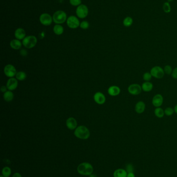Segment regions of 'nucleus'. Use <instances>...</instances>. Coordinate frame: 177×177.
<instances>
[{
	"mask_svg": "<svg viewBox=\"0 0 177 177\" xmlns=\"http://www.w3.org/2000/svg\"><path fill=\"white\" fill-rule=\"evenodd\" d=\"M22 44L20 41L18 39H15L12 40L10 43V46L11 47V48L14 49L15 50H18L21 48Z\"/></svg>",
	"mask_w": 177,
	"mask_h": 177,
	"instance_id": "nucleus-20",
	"label": "nucleus"
},
{
	"mask_svg": "<svg viewBox=\"0 0 177 177\" xmlns=\"http://www.w3.org/2000/svg\"><path fill=\"white\" fill-rule=\"evenodd\" d=\"M127 177H135V175L134 172H129L127 173Z\"/></svg>",
	"mask_w": 177,
	"mask_h": 177,
	"instance_id": "nucleus-37",
	"label": "nucleus"
},
{
	"mask_svg": "<svg viewBox=\"0 0 177 177\" xmlns=\"http://www.w3.org/2000/svg\"><path fill=\"white\" fill-rule=\"evenodd\" d=\"M172 76L173 78L177 79V67L173 69L172 72Z\"/></svg>",
	"mask_w": 177,
	"mask_h": 177,
	"instance_id": "nucleus-34",
	"label": "nucleus"
},
{
	"mask_svg": "<svg viewBox=\"0 0 177 177\" xmlns=\"http://www.w3.org/2000/svg\"><path fill=\"white\" fill-rule=\"evenodd\" d=\"M164 71L166 74L170 75L172 74L173 70L172 69V66L170 65H167L164 67Z\"/></svg>",
	"mask_w": 177,
	"mask_h": 177,
	"instance_id": "nucleus-30",
	"label": "nucleus"
},
{
	"mask_svg": "<svg viewBox=\"0 0 177 177\" xmlns=\"http://www.w3.org/2000/svg\"><path fill=\"white\" fill-rule=\"evenodd\" d=\"M11 174V168L6 166L2 170V175L4 177H10Z\"/></svg>",
	"mask_w": 177,
	"mask_h": 177,
	"instance_id": "nucleus-24",
	"label": "nucleus"
},
{
	"mask_svg": "<svg viewBox=\"0 0 177 177\" xmlns=\"http://www.w3.org/2000/svg\"><path fill=\"white\" fill-rule=\"evenodd\" d=\"M89 177H95V175H93V174H92V175H89Z\"/></svg>",
	"mask_w": 177,
	"mask_h": 177,
	"instance_id": "nucleus-39",
	"label": "nucleus"
},
{
	"mask_svg": "<svg viewBox=\"0 0 177 177\" xmlns=\"http://www.w3.org/2000/svg\"><path fill=\"white\" fill-rule=\"evenodd\" d=\"M142 91L141 86L137 84H130L128 87V91L130 94L133 95H137L141 93Z\"/></svg>",
	"mask_w": 177,
	"mask_h": 177,
	"instance_id": "nucleus-10",
	"label": "nucleus"
},
{
	"mask_svg": "<svg viewBox=\"0 0 177 177\" xmlns=\"http://www.w3.org/2000/svg\"><path fill=\"white\" fill-rule=\"evenodd\" d=\"M94 99L95 102L98 104L102 105L106 102V97L101 92H97L95 94Z\"/></svg>",
	"mask_w": 177,
	"mask_h": 177,
	"instance_id": "nucleus-13",
	"label": "nucleus"
},
{
	"mask_svg": "<svg viewBox=\"0 0 177 177\" xmlns=\"http://www.w3.org/2000/svg\"><path fill=\"white\" fill-rule=\"evenodd\" d=\"M76 14L79 18H85L88 14V8L85 5L81 4L76 9Z\"/></svg>",
	"mask_w": 177,
	"mask_h": 177,
	"instance_id": "nucleus-5",
	"label": "nucleus"
},
{
	"mask_svg": "<svg viewBox=\"0 0 177 177\" xmlns=\"http://www.w3.org/2000/svg\"><path fill=\"white\" fill-rule=\"evenodd\" d=\"M150 73L153 77L157 79L162 78L165 74L164 69L159 66H155L152 67L150 71Z\"/></svg>",
	"mask_w": 177,
	"mask_h": 177,
	"instance_id": "nucleus-6",
	"label": "nucleus"
},
{
	"mask_svg": "<svg viewBox=\"0 0 177 177\" xmlns=\"http://www.w3.org/2000/svg\"><path fill=\"white\" fill-rule=\"evenodd\" d=\"M163 9L165 13H169L171 11V6L170 5L169 2H165L164 3L163 6Z\"/></svg>",
	"mask_w": 177,
	"mask_h": 177,
	"instance_id": "nucleus-27",
	"label": "nucleus"
},
{
	"mask_svg": "<svg viewBox=\"0 0 177 177\" xmlns=\"http://www.w3.org/2000/svg\"><path fill=\"white\" fill-rule=\"evenodd\" d=\"M164 112H165V115L167 116H170L173 114V113L175 112V111H174V109L172 107H167L165 109Z\"/></svg>",
	"mask_w": 177,
	"mask_h": 177,
	"instance_id": "nucleus-28",
	"label": "nucleus"
},
{
	"mask_svg": "<svg viewBox=\"0 0 177 177\" xmlns=\"http://www.w3.org/2000/svg\"><path fill=\"white\" fill-rule=\"evenodd\" d=\"M53 31L56 35H60L64 33V29L62 26H61L60 24H56L53 28Z\"/></svg>",
	"mask_w": 177,
	"mask_h": 177,
	"instance_id": "nucleus-22",
	"label": "nucleus"
},
{
	"mask_svg": "<svg viewBox=\"0 0 177 177\" xmlns=\"http://www.w3.org/2000/svg\"><path fill=\"white\" fill-rule=\"evenodd\" d=\"M26 78V74L23 71H20L17 72L16 75V78L19 81H23L25 80Z\"/></svg>",
	"mask_w": 177,
	"mask_h": 177,
	"instance_id": "nucleus-25",
	"label": "nucleus"
},
{
	"mask_svg": "<svg viewBox=\"0 0 177 177\" xmlns=\"http://www.w3.org/2000/svg\"><path fill=\"white\" fill-rule=\"evenodd\" d=\"M145 109V104L143 101H139L135 105V111L138 114H141Z\"/></svg>",
	"mask_w": 177,
	"mask_h": 177,
	"instance_id": "nucleus-16",
	"label": "nucleus"
},
{
	"mask_svg": "<svg viewBox=\"0 0 177 177\" xmlns=\"http://www.w3.org/2000/svg\"><path fill=\"white\" fill-rule=\"evenodd\" d=\"M74 134L76 137L81 139H87L90 137V132L85 126L81 125L76 127Z\"/></svg>",
	"mask_w": 177,
	"mask_h": 177,
	"instance_id": "nucleus-2",
	"label": "nucleus"
},
{
	"mask_svg": "<svg viewBox=\"0 0 177 177\" xmlns=\"http://www.w3.org/2000/svg\"><path fill=\"white\" fill-rule=\"evenodd\" d=\"M68 26L71 29H76L80 26V23L77 17L74 16H71L68 17L67 20Z\"/></svg>",
	"mask_w": 177,
	"mask_h": 177,
	"instance_id": "nucleus-7",
	"label": "nucleus"
},
{
	"mask_svg": "<svg viewBox=\"0 0 177 177\" xmlns=\"http://www.w3.org/2000/svg\"><path fill=\"white\" fill-rule=\"evenodd\" d=\"M154 114L158 118H162L164 116V110L160 107H157L154 110Z\"/></svg>",
	"mask_w": 177,
	"mask_h": 177,
	"instance_id": "nucleus-23",
	"label": "nucleus"
},
{
	"mask_svg": "<svg viewBox=\"0 0 177 177\" xmlns=\"http://www.w3.org/2000/svg\"><path fill=\"white\" fill-rule=\"evenodd\" d=\"M53 21V17L48 14L44 13L40 16V23L44 26H50L52 23Z\"/></svg>",
	"mask_w": 177,
	"mask_h": 177,
	"instance_id": "nucleus-9",
	"label": "nucleus"
},
{
	"mask_svg": "<svg viewBox=\"0 0 177 177\" xmlns=\"http://www.w3.org/2000/svg\"><path fill=\"white\" fill-rule=\"evenodd\" d=\"M14 97V95L13 92H11V91H8L5 92L3 95L4 100L8 102H11L13 99Z\"/></svg>",
	"mask_w": 177,
	"mask_h": 177,
	"instance_id": "nucleus-21",
	"label": "nucleus"
},
{
	"mask_svg": "<svg viewBox=\"0 0 177 177\" xmlns=\"http://www.w3.org/2000/svg\"><path fill=\"white\" fill-rule=\"evenodd\" d=\"M66 125L70 130H76L77 127V121L74 117H69L66 121Z\"/></svg>",
	"mask_w": 177,
	"mask_h": 177,
	"instance_id": "nucleus-14",
	"label": "nucleus"
},
{
	"mask_svg": "<svg viewBox=\"0 0 177 177\" xmlns=\"http://www.w3.org/2000/svg\"><path fill=\"white\" fill-rule=\"evenodd\" d=\"M80 27L82 29L86 30V29H88L89 27V23L88 22H87L86 21H83L80 23Z\"/></svg>",
	"mask_w": 177,
	"mask_h": 177,
	"instance_id": "nucleus-32",
	"label": "nucleus"
},
{
	"mask_svg": "<svg viewBox=\"0 0 177 177\" xmlns=\"http://www.w3.org/2000/svg\"><path fill=\"white\" fill-rule=\"evenodd\" d=\"M77 172L81 175L89 176L93 173L94 167L89 163H82L77 166Z\"/></svg>",
	"mask_w": 177,
	"mask_h": 177,
	"instance_id": "nucleus-1",
	"label": "nucleus"
},
{
	"mask_svg": "<svg viewBox=\"0 0 177 177\" xmlns=\"http://www.w3.org/2000/svg\"><path fill=\"white\" fill-rule=\"evenodd\" d=\"M142 91L145 92H149L152 90L153 88V85L152 83L150 81H145L142 84Z\"/></svg>",
	"mask_w": 177,
	"mask_h": 177,
	"instance_id": "nucleus-19",
	"label": "nucleus"
},
{
	"mask_svg": "<svg viewBox=\"0 0 177 177\" xmlns=\"http://www.w3.org/2000/svg\"><path fill=\"white\" fill-rule=\"evenodd\" d=\"M123 24L126 27H129L131 26L133 23V19L132 17H127L123 20Z\"/></svg>",
	"mask_w": 177,
	"mask_h": 177,
	"instance_id": "nucleus-26",
	"label": "nucleus"
},
{
	"mask_svg": "<svg viewBox=\"0 0 177 177\" xmlns=\"http://www.w3.org/2000/svg\"><path fill=\"white\" fill-rule=\"evenodd\" d=\"M67 14L62 11H58L54 14L53 16V21L57 24H62L67 19Z\"/></svg>",
	"mask_w": 177,
	"mask_h": 177,
	"instance_id": "nucleus-3",
	"label": "nucleus"
},
{
	"mask_svg": "<svg viewBox=\"0 0 177 177\" xmlns=\"http://www.w3.org/2000/svg\"><path fill=\"white\" fill-rule=\"evenodd\" d=\"M163 101L164 99L163 96L160 94H157L153 97L152 103L153 105L155 107H160L163 103Z\"/></svg>",
	"mask_w": 177,
	"mask_h": 177,
	"instance_id": "nucleus-11",
	"label": "nucleus"
},
{
	"mask_svg": "<svg viewBox=\"0 0 177 177\" xmlns=\"http://www.w3.org/2000/svg\"><path fill=\"white\" fill-rule=\"evenodd\" d=\"M38 42V39L35 36H28L23 39V44L28 49H31L36 46Z\"/></svg>",
	"mask_w": 177,
	"mask_h": 177,
	"instance_id": "nucleus-4",
	"label": "nucleus"
},
{
	"mask_svg": "<svg viewBox=\"0 0 177 177\" xmlns=\"http://www.w3.org/2000/svg\"><path fill=\"white\" fill-rule=\"evenodd\" d=\"M127 173L126 170L124 169L119 168L113 172V177H127Z\"/></svg>",
	"mask_w": 177,
	"mask_h": 177,
	"instance_id": "nucleus-18",
	"label": "nucleus"
},
{
	"mask_svg": "<svg viewBox=\"0 0 177 177\" xmlns=\"http://www.w3.org/2000/svg\"><path fill=\"white\" fill-rule=\"evenodd\" d=\"M81 3H82L81 0H70V4L74 6L80 5Z\"/></svg>",
	"mask_w": 177,
	"mask_h": 177,
	"instance_id": "nucleus-33",
	"label": "nucleus"
},
{
	"mask_svg": "<svg viewBox=\"0 0 177 177\" xmlns=\"http://www.w3.org/2000/svg\"><path fill=\"white\" fill-rule=\"evenodd\" d=\"M174 111H175V114H177V104L175 105V107H174Z\"/></svg>",
	"mask_w": 177,
	"mask_h": 177,
	"instance_id": "nucleus-38",
	"label": "nucleus"
},
{
	"mask_svg": "<svg viewBox=\"0 0 177 177\" xmlns=\"http://www.w3.org/2000/svg\"><path fill=\"white\" fill-rule=\"evenodd\" d=\"M18 87V81L16 78H10L6 83V87L10 91H13Z\"/></svg>",
	"mask_w": 177,
	"mask_h": 177,
	"instance_id": "nucleus-12",
	"label": "nucleus"
},
{
	"mask_svg": "<svg viewBox=\"0 0 177 177\" xmlns=\"http://www.w3.org/2000/svg\"><path fill=\"white\" fill-rule=\"evenodd\" d=\"M125 170H126L127 173L129 172H134V166L131 163H129V164H127L125 168Z\"/></svg>",
	"mask_w": 177,
	"mask_h": 177,
	"instance_id": "nucleus-31",
	"label": "nucleus"
},
{
	"mask_svg": "<svg viewBox=\"0 0 177 177\" xmlns=\"http://www.w3.org/2000/svg\"><path fill=\"white\" fill-rule=\"evenodd\" d=\"M12 177H22V175H21L20 173L19 172H15L14 173Z\"/></svg>",
	"mask_w": 177,
	"mask_h": 177,
	"instance_id": "nucleus-35",
	"label": "nucleus"
},
{
	"mask_svg": "<svg viewBox=\"0 0 177 177\" xmlns=\"http://www.w3.org/2000/svg\"><path fill=\"white\" fill-rule=\"evenodd\" d=\"M0 177H4V176H3V175H1V176H0Z\"/></svg>",
	"mask_w": 177,
	"mask_h": 177,
	"instance_id": "nucleus-41",
	"label": "nucleus"
},
{
	"mask_svg": "<svg viewBox=\"0 0 177 177\" xmlns=\"http://www.w3.org/2000/svg\"><path fill=\"white\" fill-rule=\"evenodd\" d=\"M172 0H168V2H171Z\"/></svg>",
	"mask_w": 177,
	"mask_h": 177,
	"instance_id": "nucleus-40",
	"label": "nucleus"
},
{
	"mask_svg": "<svg viewBox=\"0 0 177 177\" xmlns=\"http://www.w3.org/2000/svg\"><path fill=\"white\" fill-rule=\"evenodd\" d=\"M152 76L151 75L150 72H146L143 75V80H144L145 81H150L152 79Z\"/></svg>",
	"mask_w": 177,
	"mask_h": 177,
	"instance_id": "nucleus-29",
	"label": "nucleus"
},
{
	"mask_svg": "<svg viewBox=\"0 0 177 177\" xmlns=\"http://www.w3.org/2000/svg\"><path fill=\"white\" fill-rule=\"evenodd\" d=\"M108 93L112 96H116L121 93V89L119 87L116 86H111L107 90Z\"/></svg>",
	"mask_w": 177,
	"mask_h": 177,
	"instance_id": "nucleus-15",
	"label": "nucleus"
},
{
	"mask_svg": "<svg viewBox=\"0 0 177 177\" xmlns=\"http://www.w3.org/2000/svg\"><path fill=\"white\" fill-rule=\"evenodd\" d=\"M4 72L6 76L9 78H13L14 77L16 76L17 74L15 67L11 64L6 65L5 67H4Z\"/></svg>",
	"mask_w": 177,
	"mask_h": 177,
	"instance_id": "nucleus-8",
	"label": "nucleus"
},
{
	"mask_svg": "<svg viewBox=\"0 0 177 177\" xmlns=\"http://www.w3.org/2000/svg\"><path fill=\"white\" fill-rule=\"evenodd\" d=\"M8 89V88H7L6 87H5V86H2V87H1V91L2 92H4V93H5V92L7 91H6V89Z\"/></svg>",
	"mask_w": 177,
	"mask_h": 177,
	"instance_id": "nucleus-36",
	"label": "nucleus"
},
{
	"mask_svg": "<svg viewBox=\"0 0 177 177\" xmlns=\"http://www.w3.org/2000/svg\"><path fill=\"white\" fill-rule=\"evenodd\" d=\"M15 36L16 38L18 40L23 39L26 37V32L23 28H18L16 29L15 32Z\"/></svg>",
	"mask_w": 177,
	"mask_h": 177,
	"instance_id": "nucleus-17",
	"label": "nucleus"
}]
</instances>
